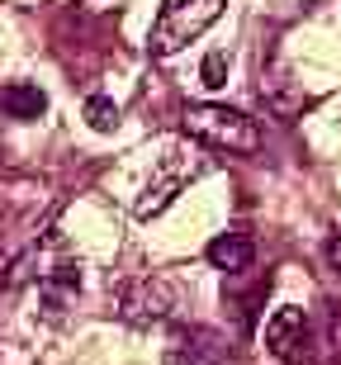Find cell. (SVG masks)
I'll return each instance as SVG.
<instances>
[{
    "label": "cell",
    "mask_w": 341,
    "mask_h": 365,
    "mask_svg": "<svg viewBox=\"0 0 341 365\" xmlns=\"http://www.w3.org/2000/svg\"><path fill=\"white\" fill-rule=\"evenodd\" d=\"M266 346L271 356H280L285 365H303L313 356V323H308V313L285 304V309L271 313V323H266Z\"/></svg>",
    "instance_id": "cell-3"
},
{
    "label": "cell",
    "mask_w": 341,
    "mask_h": 365,
    "mask_svg": "<svg viewBox=\"0 0 341 365\" xmlns=\"http://www.w3.org/2000/svg\"><path fill=\"white\" fill-rule=\"evenodd\" d=\"M180 128L190 138H199V143H209V148L237 152V157H251V152H261V143H266V138H261V123L251 119V114H242V109H232V105H214V100L185 105Z\"/></svg>",
    "instance_id": "cell-1"
},
{
    "label": "cell",
    "mask_w": 341,
    "mask_h": 365,
    "mask_svg": "<svg viewBox=\"0 0 341 365\" xmlns=\"http://www.w3.org/2000/svg\"><path fill=\"white\" fill-rule=\"evenodd\" d=\"M223 5H228V0H162V10L152 19V34H147V53L152 57L180 53L185 43H194L214 19H219Z\"/></svg>",
    "instance_id": "cell-2"
},
{
    "label": "cell",
    "mask_w": 341,
    "mask_h": 365,
    "mask_svg": "<svg viewBox=\"0 0 341 365\" xmlns=\"http://www.w3.org/2000/svg\"><path fill=\"white\" fill-rule=\"evenodd\" d=\"M0 109H5V119H14V123H33V119L48 114V95L33 81H10L0 91Z\"/></svg>",
    "instance_id": "cell-4"
},
{
    "label": "cell",
    "mask_w": 341,
    "mask_h": 365,
    "mask_svg": "<svg viewBox=\"0 0 341 365\" xmlns=\"http://www.w3.org/2000/svg\"><path fill=\"white\" fill-rule=\"evenodd\" d=\"M5 284H10V257L0 252V289H5Z\"/></svg>",
    "instance_id": "cell-9"
},
{
    "label": "cell",
    "mask_w": 341,
    "mask_h": 365,
    "mask_svg": "<svg viewBox=\"0 0 341 365\" xmlns=\"http://www.w3.org/2000/svg\"><path fill=\"white\" fill-rule=\"evenodd\" d=\"M327 261H332V271L341 275V232H337V237L327 242Z\"/></svg>",
    "instance_id": "cell-8"
},
{
    "label": "cell",
    "mask_w": 341,
    "mask_h": 365,
    "mask_svg": "<svg viewBox=\"0 0 341 365\" xmlns=\"http://www.w3.org/2000/svg\"><path fill=\"white\" fill-rule=\"evenodd\" d=\"M85 123H90L95 133H114V128H119V105L105 100V95H90V100H85Z\"/></svg>",
    "instance_id": "cell-6"
},
{
    "label": "cell",
    "mask_w": 341,
    "mask_h": 365,
    "mask_svg": "<svg viewBox=\"0 0 341 365\" xmlns=\"http://www.w3.org/2000/svg\"><path fill=\"white\" fill-rule=\"evenodd\" d=\"M219 271H228V275H242L246 266H251V257H256V242L246 237V232H219L214 242H209V252H204Z\"/></svg>",
    "instance_id": "cell-5"
},
{
    "label": "cell",
    "mask_w": 341,
    "mask_h": 365,
    "mask_svg": "<svg viewBox=\"0 0 341 365\" xmlns=\"http://www.w3.org/2000/svg\"><path fill=\"white\" fill-rule=\"evenodd\" d=\"M204 86H209V91L228 86V57H223V53H209L204 57Z\"/></svg>",
    "instance_id": "cell-7"
}]
</instances>
